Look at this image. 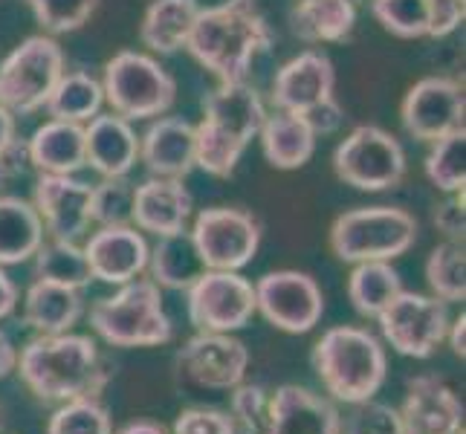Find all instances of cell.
<instances>
[{"instance_id":"obj_1","label":"cell","mask_w":466,"mask_h":434,"mask_svg":"<svg viewBox=\"0 0 466 434\" xmlns=\"http://www.w3.org/2000/svg\"><path fill=\"white\" fill-rule=\"evenodd\" d=\"M272 44L276 35L258 0H223L200 9L186 50L220 85H235L247 82L255 61L267 56Z\"/></svg>"},{"instance_id":"obj_2","label":"cell","mask_w":466,"mask_h":434,"mask_svg":"<svg viewBox=\"0 0 466 434\" xmlns=\"http://www.w3.org/2000/svg\"><path fill=\"white\" fill-rule=\"evenodd\" d=\"M24 385L41 403H67L78 397H99L110 382V368L99 345L82 333L35 336L18 353Z\"/></svg>"},{"instance_id":"obj_3","label":"cell","mask_w":466,"mask_h":434,"mask_svg":"<svg viewBox=\"0 0 466 434\" xmlns=\"http://www.w3.org/2000/svg\"><path fill=\"white\" fill-rule=\"evenodd\" d=\"M267 116L261 93L247 82L218 85L203 99V119L195 125L198 168L212 177H232Z\"/></svg>"},{"instance_id":"obj_4","label":"cell","mask_w":466,"mask_h":434,"mask_svg":"<svg viewBox=\"0 0 466 434\" xmlns=\"http://www.w3.org/2000/svg\"><path fill=\"white\" fill-rule=\"evenodd\" d=\"M313 368L336 403L357 406L374 399L389 374L385 348L371 330L339 325L321 333L313 348Z\"/></svg>"},{"instance_id":"obj_5","label":"cell","mask_w":466,"mask_h":434,"mask_svg":"<svg viewBox=\"0 0 466 434\" xmlns=\"http://www.w3.org/2000/svg\"><path fill=\"white\" fill-rule=\"evenodd\" d=\"M90 328L110 348H157L171 342L174 328L163 308V289L151 278H134L119 293L90 308Z\"/></svg>"},{"instance_id":"obj_6","label":"cell","mask_w":466,"mask_h":434,"mask_svg":"<svg viewBox=\"0 0 466 434\" xmlns=\"http://www.w3.org/2000/svg\"><path fill=\"white\" fill-rule=\"evenodd\" d=\"M417 240V220L397 206H360L330 227V249L345 264L394 261Z\"/></svg>"},{"instance_id":"obj_7","label":"cell","mask_w":466,"mask_h":434,"mask_svg":"<svg viewBox=\"0 0 466 434\" xmlns=\"http://www.w3.org/2000/svg\"><path fill=\"white\" fill-rule=\"evenodd\" d=\"M102 93L110 105V114L139 122L168 114L177 102V82L157 58L137 50H122L105 64Z\"/></svg>"},{"instance_id":"obj_8","label":"cell","mask_w":466,"mask_h":434,"mask_svg":"<svg viewBox=\"0 0 466 434\" xmlns=\"http://www.w3.org/2000/svg\"><path fill=\"white\" fill-rule=\"evenodd\" d=\"M64 76V50L53 35H29L0 61V107L29 116L50 99Z\"/></svg>"},{"instance_id":"obj_9","label":"cell","mask_w":466,"mask_h":434,"mask_svg":"<svg viewBox=\"0 0 466 434\" xmlns=\"http://www.w3.org/2000/svg\"><path fill=\"white\" fill-rule=\"evenodd\" d=\"M333 171L360 191H385L406 177V151L394 134L377 125H360L336 145Z\"/></svg>"},{"instance_id":"obj_10","label":"cell","mask_w":466,"mask_h":434,"mask_svg":"<svg viewBox=\"0 0 466 434\" xmlns=\"http://www.w3.org/2000/svg\"><path fill=\"white\" fill-rule=\"evenodd\" d=\"M247 368H249V350L232 333L198 330L191 339H186V345L174 357L177 382L186 391H198V394L232 391L235 385L244 382Z\"/></svg>"},{"instance_id":"obj_11","label":"cell","mask_w":466,"mask_h":434,"mask_svg":"<svg viewBox=\"0 0 466 434\" xmlns=\"http://www.w3.org/2000/svg\"><path fill=\"white\" fill-rule=\"evenodd\" d=\"M449 310L446 301L423 293L400 289L394 301L377 316L382 339L389 342L400 357L429 359L446 342L449 333Z\"/></svg>"},{"instance_id":"obj_12","label":"cell","mask_w":466,"mask_h":434,"mask_svg":"<svg viewBox=\"0 0 466 434\" xmlns=\"http://www.w3.org/2000/svg\"><path fill=\"white\" fill-rule=\"evenodd\" d=\"M200 249L206 269L240 272L261 247V223L247 208L215 206L203 208L188 229Z\"/></svg>"},{"instance_id":"obj_13","label":"cell","mask_w":466,"mask_h":434,"mask_svg":"<svg viewBox=\"0 0 466 434\" xmlns=\"http://www.w3.org/2000/svg\"><path fill=\"white\" fill-rule=\"evenodd\" d=\"M188 318L198 330L232 333L247 328L255 310V284L240 272L206 269L203 276L186 289Z\"/></svg>"},{"instance_id":"obj_14","label":"cell","mask_w":466,"mask_h":434,"mask_svg":"<svg viewBox=\"0 0 466 434\" xmlns=\"http://www.w3.org/2000/svg\"><path fill=\"white\" fill-rule=\"evenodd\" d=\"M255 310L284 333H310L325 316V296L313 276L299 269L267 272L255 284Z\"/></svg>"},{"instance_id":"obj_15","label":"cell","mask_w":466,"mask_h":434,"mask_svg":"<svg viewBox=\"0 0 466 434\" xmlns=\"http://www.w3.org/2000/svg\"><path fill=\"white\" fill-rule=\"evenodd\" d=\"M463 87L455 78L429 76L420 78L400 105L403 127L420 142H435L463 131Z\"/></svg>"},{"instance_id":"obj_16","label":"cell","mask_w":466,"mask_h":434,"mask_svg":"<svg viewBox=\"0 0 466 434\" xmlns=\"http://www.w3.org/2000/svg\"><path fill=\"white\" fill-rule=\"evenodd\" d=\"M32 206L50 237L78 240L93 223V186L76 180V174H38Z\"/></svg>"},{"instance_id":"obj_17","label":"cell","mask_w":466,"mask_h":434,"mask_svg":"<svg viewBox=\"0 0 466 434\" xmlns=\"http://www.w3.org/2000/svg\"><path fill=\"white\" fill-rule=\"evenodd\" d=\"M336 70L325 53L304 50L290 58L272 78V105L284 114L308 119L319 107L333 102Z\"/></svg>"},{"instance_id":"obj_18","label":"cell","mask_w":466,"mask_h":434,"mask_svg":"<svg viewBox=\"0 0 466 434\" xmlns=\"http://www.w3.org/2000/svg\"><path fill=\"white\" fill-rule=\"evenodd\" d=\"M400 420L403 434H458L463 429V403L446 379L420 374L409 379Z\"/></svg>"},{"instance_id":"obj_19","label":"cell","mask_w":466,"mask_h":434,"mask_svg":"<svg viewBox=\"0 0 466 434\" xmlns=\"http://www.w3.org/2000/svg\"><path fill=\"white\" fill-rule=\"evenodd\" d=\"M85 255L96 281L127 284L148 267V240L134 223L127 227H99L85 244Z\"/></svg>"},{"instance_id":"obj_20","label":"cell","mask_w":466,"mask_h":434,"mask_svg":"<svg viewBox=\"0 0 466 434\" xmlns=\"http://www.w3.org/2000/svg\"><path fill=\"white\" fill-rule=\"evenodd\" d=\"M195 212V197L174 177H148L146 183L134 186V212L131 223L139 232H151L157 237L186 229Z\"/></svg>"},{"instance_id":"obj_21","label":"cell","mask_w":466,"mask_h":434,"mask_svg":"<svg viewBox=\"0 0 466 434\" xmlns=\"http://www.w3.org/2000/svg\"><path fill=\"white\" fill-rule=\"evenodd\" d=\"M139 159L151 177H186L198 168L195 125L180 116H157L139 136Z\"/></svg>"},{"instance_id":"obj_22","label":"cell","mask_w":466,"mask_h":434,"mask_svg":"<svg viewBox=\"0 0 466 434\" xmlns=\"http://www.w3.org/2000/svg\"><path fill=\"white\" fill-rule=\"evenodd\" d=\"M267 434H342V417L328 397L304 385H281L272 394Z\"/></svg>"},{"instance_id":"obj_23","label":"cell","mask_w":466,"mask_h":434,"mask_svg":"<svg viewBox=\"0 0 466 434\" xmlns=\"http://www.w3.org/2000/svg\"><path fill=\"white\" fill-rule=\"evenodd\" d=\"M87 166L102 177H127L139 163V136L134 125L116 114H99L85 125Z\"/></svg>"},{"instance_id":"obj_24","label":"cell","mask_w":466,"mask_h":434,"mask_svg":"<svg viewBox=\"0 0 466 434\" xmlns=\"http://www.w3.org/2000/svg\"><path fill=\"white\" fill-rule=\"evenodd\" d=\"M29 159L38 174H78L87 166L85 125L50 119L26 139Z\"/></svg>"},{"instance_id":"obj_25","label":"cell","mask_w":466,"mask_h":434,"mask_svg":"<svg viewBox=\"0 0 466 434\" xmlns=\"http://www.w3.org/2000/svg\"><path fill=\"white\" fill-rule=\"evenodd\" d=\"M85 313L82 289L50 281H32L24 296V325L38 336L67 333Z\"/></svg>"},{"instance_id":"obj_26","label":"cell","mask_w":466,"mask_h":434,"mask_svg":"<svg viewBox=\"0 0 466 434\" xmlns=\"http://www.w3.org/2000/svg\"><path fill=\"white\" fill-rule=\"evenodd\" d=\"M258 139H261V151L267 156V163L279 171L301 168L316 151L313 127L301 116L284 114V110L264 116L258 127Z\"/></svg>"},{"instance_id":"obj_27","label":"cell","mask_w":466,"mask_h":434,"mask_svg":"<svg viewBox=\"0 0 466 434\" xmlns=\"http://www.w3.org/2000/svg\"><path fill=\"white\" fill-rule=\"evenodd\" d=\"M151 272V281L159 289H186L195 284L203 272L206 264L200 258V249L195 244L188 229L180 232H171L157 237V247L148 249V267Z\"/></svg>"},{"instance_id":"obj_28","label":"cell","mask_w":466,"mask_h":434,"mask_svg":"<svg viewBox=\"0 0 466 434\" xmlns=\"http://www.w3.org/2000/svg\"><path fill=\"white\" fill-rule=\"evenodd\" d=\"M44 223L32 200L21 195H0V267L29 261L44 244Z\"/></svg>"},{"instance_id":"obj_29","label":"cell","mask_w":466,"mask_h":434,"mask_svg":"<svg viewBox=\"0 0 466 434\" xmlns=\"http://www.w3.org/2000/svg\"><path fill=\"white\" fill-rule=\"evenodd\" d=\"M198 15V0H154L139 24V41L159 56L180 53L186 50V41L191 35Z\"/></svg>"},{"instance_id":"obj_30","label":"cell","mask_w":466,"mask_h":434,"mask_svg":"<svg viewBox=\"0 0 466 434\" xmlns=\"http://www.w3.org/2000/svg\"><path fill=\"white\" fill-rule=\"evenodd\" d=\"M353 0H299L293 9V32L308 44H339L353 32Z\"/></svg>"},{"instance_id":"obj_31","label":"cell","mask_w":466,"mask_h":434,"mask_svg":"<svg viewBox=\"0 0 466 434\" xmlns=\"http://www.w3.org/2000/svg\"><path fill=\"white\" fill-rule=\"evenodd\" d=\"M105 105V93H102V82L93 78L90 73L73 70L58 78V85L53 87L50 99H46V114L50 119H61V122H76V125H87L93 116L102 114Z\"/></svg>"},{"instance_id":"obj_32","label":"cell","mask_w":466,"mask_h":434,"mask_svg":"<svg viewBox=\"0 0 466 434\" xmlns=\"http://www.w3.org/2000/svg\"><path fill=\"white\" fill-rule=\"evenodd\" d=\"M400 289H403V281H400V272L391 267V261L353 264L348 278V298L353 310L365 318H377L394 301Z\"/></svg>"},{"instance_id":"obj_33","label":"cell","mask_w":466,"mask_h":434,"mask_svg":"<svg viewBox=\"0 0 466 434\" xmlns=\"http://www.w3.org/2000/svg\"><path fill=\"white\" fill-rule=\"evenodd\" d=\"M32 261H35V281H50L73 289H85L93 281L85 247H78V240L44 237Z\"/></svg>"},{"instance_id":"obj_34","label":"cell","mask_w":466,"mask_h":434,"mask_svg":"<svg viewBox=\"0 0 466 434\" xmlns=\"http://www.w3.org/2000/svg\"><path fill=\"white\" fill-rule=\"evenodd\" d=\"M426 281L431 296L452 304L466 298V252L458 240H443L426 261Z\"/></svg>"},{"instance_id":"obj_35","label":"cell","mask_w":466,"mask_h":434,"mask_svg":"<svg viewBox=\"0 0 466 434\" xmlns=\"http://www.w3.org/2000/svg\"><path fill=\"white\" fill-rule=\"evenodd\" d=\"M426 154V177L443 195H461L466 186V134L455 131L443 139L429 142Z\"/></svg>"},{"instance_id":"obj_36","label":"cell","mask_w":466,"mask_h":434,"mask_svg":"<svg viewBox=\"0 0 466 434\" xmlns=\"http://www.w3.org/2000/svg\"><path fill=\"white\" fill-rule=\"evenodd\" d=\"M46 434H114V417L99 397L67 399L53 411Z\"/></svg>"},{"instance_id":"obj_37","label":"cell","mask_w":466,"mask_h":434,"mask_svg":"<svg viewBox=\"0 0 466 434\" xmlns=\"http://www.w3.org/2000/svg\"><path fill=\"white\" fill-rule=\"evenodd\" d=\"M272 394L264 385L240 382L229 391V420L235 434H267L269 431Z\"/></svg>"},{"instance_id":"obj_38","label":"cell","mask_w":466,"mask_h":434,"mask_svg":"<svg viewBox=\"0 0 466 434\" xmlns=\"http://www.w3.org/2000/svg\"><path fill=\"white\" fill-rule=\"evenodd\" d=\"M371 12L397 38L429 35V0H371Z\"/></svg>"},{"instance_id":"obj_39","label":"cell","mask_w":466,"mask_h":434,"mask_svg":"<svg viewBox=\"0 0 466 434\" xmlns=\"http://www.w3.org/2000/svg\"><path fill=\"white\" fill-rule=\"evenodd\" d=\"M26 4L46 35H67L82 29L99 9V0H26Z\"/></svg>"},{"instance_id":"obj_40","label":"cell","mask_w":466,"mask_h":434,"mask_svg":"<svg viewBox=\"0 0 466 434\" xmlns=\"http://www.w3.org/2000/svg\"><path fill=\"white\" fill-rule=\"evenodd\" d=\"M134 212V183L127 177H105L93 186V223L99 227H127Z\"/></svg>"},{"instance_id":"obj_41","label":"cell","mask_w":466,"mask_h":434,"mask_svg":"<svg viewBox=\"0 0 466 434\" xmlns=\"http://www.w3.org/2000/svg\"><path fill=\"white\" fill-rule=\"evenodd\" d=\"M345 434H403V420H400V409L389 403H377V399H365L357 403L342 423Z\"/></svg>"},{"instance_id":"obj_42","label":"cell","mask_w":466,"mask_h":434,"mask_svg":"<svg viewBox=\"0 0 466 434\" xmlns=\"http://www.w3.org/2000/svg\"><path fill=\"white\" fill-rule=\"evenodd\" d=\"M38 171L29 159L26 139L15 136L4 151H0V195H12V188L32 180Z\"/></svg>"},{"instance_id":"obj_43","label":"cell","mask_w":466,"mask_h":434,"mask_svg":"<svg viewBox=\"0 0 466 434\" xmlns=\"http://www.w3.org/2000/svg\"><path fill=\"white\" fill-rule=\"evenodd\" d=\"M171 434H235L227 411L218 409H186L177 414Z\"/></svg>"},{"instance_id":"obj_44","label":"cell","mask_w":466,"mask_h":434,"mask_svg":"<svg viewBox=\"0 0 466 434\" xmlns=\"http://www.w3.org/2000/svg\"><path fill=\"white\" fill-rule=\"evenodd\" d=\"M463 24V0H429V38H446Z\"/></svg>"},{"instance_id":"obj_45","label":"cell","mask_w":466,"mask_h":434,"mask_svg":"<svg viewBox=\"0 0 466 434\" xmlns=\"http://www.w3.org/2000/svg\"><path fill=\"white\" fill-rule=\"evenodd\" d=\"M435 227L443 232L446 240H458V244H463V229H466L463 191H461V195H449V200H443L435 208Z\"/></svg>"},{"instance_id":"obj_46","label":"cell","mask_w":466,"mask_h":434,"mask_svg":"<svg viewBox=\"0 0 466 434\" xmlns=\"http://www.w3.org/2000/svg\"><path fill=\"white\" fill-rule=\"evenodd\" d=\"M18 287L6 276V269L0 267V321H4L15 308H18Z\"/></svg>"},{"instance_id":"obj_47","label":"cell","mask_w":466,"mask_h":434,"mask_svg":"<svg viewBox=\"0 0 466 434\" xmlns=\"http://www.w3.org/2000/svg\"><path fill=\"white\" fill-rule=\"evenodd\" d=\"M18 368V348L12 345L9 336L0 330V379H6Z\"/></svg>"},{"instance_id":"obj_48","label":"cell","mask_w":466,"mask_h":434,"mask_svg":"<svg viewBox=\"0 0 466 434\" xmlns=\"http://www.w3.org/2000/svg\"><path fill=\"white\" fill-rule=\"evenodd\" d=\"M449 345H452V353L458 359L466 357V316H458L455 321H449V333H446Z\"/></svg>"},{"instance_id":"obj_49","label":"cell","mask_w":466,"mask_h":434,"mask_svg":"<svg viewBox=\"0 0 466 434\" xmlns=\"http://www.w3.org/2000/svg\"><path fill=\"white\" fill-rule=\"evenodd\" d=\"M114 434H168V431L159 426V423H154V420H134V423L122 426Z\"/></svg>"},{"instance_id":"obj_50","label":"cell","mask_w":466,"mask_h":434,"mask_svg":"<svg viewBox=\"0 0 466 434\" xmlns=\"http://www.w3.org/2000/svg\"><path fill=\"white\" fill-rule=\"evenodd\" d=\"M15 136H18L15 134V116L6 107H0V151H4Z\"/></svg>"},{"instance_id":"obj_51","label":"cell","mask_w":466,"mask_h":434,"mask_svg":"<svg viewBox=\"0 0 466 434\" xmlns=\"http://www.w3.org/2000/svg\"><path fill=\"white\" fill-rule=\"evenodd\" d=\"M458 434H466V431H463V429H461V431H458Z\"/></svg>"}]
</instances>
